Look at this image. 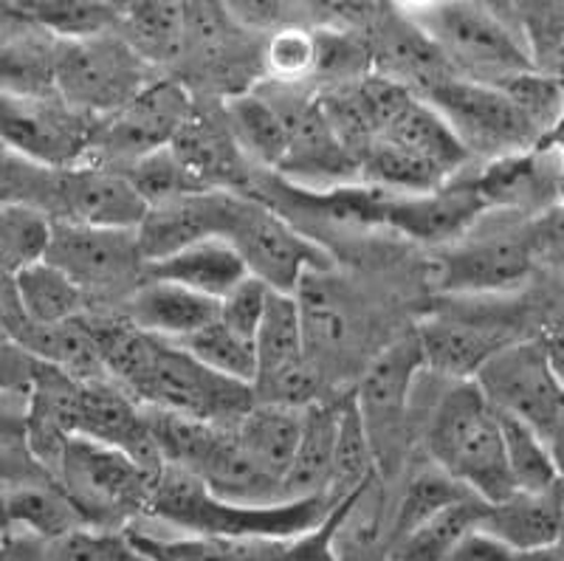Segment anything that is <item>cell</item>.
Wrapping results in <instances>:
<instances>
[{
    "label": "cell",
    "instance_id": "277c9868",
    "mask_svg": "<svg viewBox=\"0 0 564 561\" xmlns=\"http://www.w3.org/2000/svg\"><path fill=\"white\" fill-rule=\"evenodd\" d=\"M128 392L141 407L226 429L235 427L254 407L251 387L212 373L184 347L161 338H153L148 364L130 384Z\"/></svg>",
    "mask_w": 564,
    "mask_h": 561
},
{
    "label": "cell",
    "instance_id": "2e32d148",
    "mask_svg": "<svg viewBox=\"0 0 564 561\" xmlns=\"http://www.w3.org/2000/svg\"><path fill=\"white\" fill-rule=\"evenodd\" d=\"M475 184L486 209L542 215L564 195V159L536 148L502 155L482 166Z\"/></svg>",
    "mask_w": 564,
    "mask_h": 561
},
{
    "label": "cell",
    "instance_id": "6da1fadb",
    "mask_svg": "<svg viewBox=\"0 0 564 561\" xmlns=\"http://www.w3.org/2000/svg\"><path fill=\"white\" fill-rule=\"evenodd\" d=\"M430 463L486 505L511 497L513 483L502 449L500 414L475 381H452L423 429Z\"/></svg>",
    "mask_w": 564,
    "mask_h": 561
},
{
    "label": "cell",
    "instance_id": "f5cc1de1",
    "mask_svg": "<svg viewBox=\"0 0 564 561\" xmlns=\"http://www.w3.org/2000/svg\"><path fill=\"white\" fill-rule=\"evenodd\" d=\"M139 553H141V555H139V561H155L153 555H148V553H144V550H139Z\"/></svg>",
    "mask_w": 564,
    "mask_h": 561
},
{
    "label": "cell",
    "instance_id": "1f68e13d",
    "mask_svg": "<svg viewBox=\"0 0 564 561\" xmlns=\"http://www.w3.org/2000/svg\"><path fill=\"white\" fill-rule=\"evenodd\" d=\"M7 503L12 528L23 530L29 539L40 544L57 542L63 536L88 528L77 505L65 497L54 479H37V483L9 488Z\"/></svg>",
    "mask_w": 564,
    "mask_h": 561
},
{
    "label": "cell",
    "instance_id": "f6af8a7d",
    "mask_svg": "<svg viewBox=\"0 0 564 561\" xmlns=\"http://www.w3.org/2000/svg\"><path fill=\"white\" fill-rule=\"evenodd\" d=\"M40 362L12 336L0 333V396H29Z\"/></svg>",
    "mask_w": 564,
    "mask_h": 561
},
{
    "label": "cell",
    "instance_id": "83f0119b",
    "mask_svg": "<svg viewBox=\"0 0 564 561\" xmlns=\"http://www.w3.org/2000/svg\"><path fill=\"white\" fill-rule=\"evenodd\" d=\"M379 139L417 155L446 179H457L463 173V166L468 164V159H471L466 148L457 141V136L452 133L449 125L443 121V116L426 99H417V96L401 110V116Z\"/></svg>",
    "mask_w": 564,
    "mask_h": 561
},
{
    "label": "cell",
    "instance_id": "30bf717a",
    "mask_svg": "<svg viewBox=\"0 0 564 561\" xmlns=\"http://www.w3.org/2000/svg\"><path fill=\"white\" fill-rule=\"evenodd\" d=\"M421 373H426V367L415 333H410L372 358L352 392V403L365 421L379 474H384L387 463H392L401 452L410 421L412 389Z\"/></svg>",
    "mask_w": 564,
    "mask_h": 561
},
{
    "label": "cell",
    "instance_id": "bcb514c9",
    "mask_svg": "<svg viewBox=\"0 0 564 561\" xmlns=\"http://www.w3.org/2000/svg\"><path fill=\"white\" fill-rule=\"evenodd\" d=\"M446 561H525V555H520L517 550L502 544L500 539L488 533V530L477 528L446 555Z\"/></svg>",
    "mask_w": 564,
    "mask_h": 561
},
{
    "label": "cell",
    "instance_id": "484cf974",
    "mask_svg": "<svg viewBox=\"0 0 564 561\" xmlns=\"http://www.w3.org/2000/svg\"><path fill=\"white\" fill-rule=\"evenodd\" d=\"M23 350L32 353L40 364L54 367V370L65 373L74 381H99L108 378L99 358L97 345L90 338L88 327H85L83 316L79 320L63 322V325H26V322L14 320L12 327L7 331Z\"/></svg>",
    "mask_w": 564,
    "mask_h": 561
},
{
    "label": "cell",
    "instance_id": "ba28073f",
    "mask_svg": "<svg viewBox=\"0 0 564 561\" xmlns=\"http://www.w3.org/2000/svg\"><path fill=\"white\" fill-rule=\"evenodd\" d=\"M423 99L443 116L468 155L494 161L539 144V130L500 85L449 77L432 85Z\"/></svg>",
    "mask_w": 564,
    "mask_h": 561
},
{
    "label": "cell",
    "instance_id": "60d3db41",
    "mask_svg": "<svg viewBox=\"0 0 564 561\" xmlns=\"http://www.w3.org/2000/svg\"><path fill=\"white\" fill-rule=\"evenodd\" d=\"M316 37L314 29L282 26L265 40L263 71L276 85H302L314 79Z\"/></svg>",
    "mask_w": 564,
    "mask_h": 561
},
{
    "label": "cell",
    "instance_id": "ee69618b",
    "mask_svg": "<svg viewBox=\"0 0 564 561\" xmlns=\"http://www.w3.org/2000/svg\"><path fill=\"white\" fill-rule=\"evenodd\" d=\"M271 288H265L263 282L249 277V280L240 282L231 294H226L218 302V320L224 322L229 331L240 333L243 338L254 342L257 331L263 325L265 305H269Z\"/></svg>",
    "mask_w": 564,
    "mask_h": 561
},
{
    "label": "cell",
    "instance_id": "7402d4cb",
    "mask_svg": "<svg viewBox=\"0 0 564 561\" xmlns=\"http://www.w3.org/2000/svg\"><path fill=\"white\" fill-rule=\"evenodd\" d=\"M480 528L520 555L542 553L564 539V488L513 492L500 503L486 505Z\"/></svg>",
    "mask_w": 564,
    "mask_h": 561
},
{
    "label": "cell",
    "instance_id": "4dcf8cb0",
    "mask_svg": "<svg viewBox=\"0 0 564 561\" xmlns=\"http://www.w3.org/2000/svg\"><path fill=\"white\" fill-rule=\"evenodd\" d=\"M12 296L20 320L26 325H63L85 313V291L54 268L52 262H34L12 277Z\"/></svg>",
    "mask_w": 564,
    "mask_h": 561
},
{
    "label": "cell",
    "instance_id": "f546056e",
    "mask_svg": "<svg viewBox=\"0 0 564 561\" xmlns=\"http://www.w3.org/2000/svg\"><path fill=\"white\" fill-rule=\"evenodd\" d=\"M226 130H229L240 155L257 161L260 166L280 170L289 155V130L276 114L274 105L265 99L263 90L235 94L226 103Z\"/></svg>",
    "mask_w": 564,
    "mask_h": 561
},
{
    "label": "cell",
    "instance_id": "c3c4849f",
    "mask_svg": "<svg viewBox=\"0 0 564 561\" xmlns=\"http://www.w3.org/2000/svg\"><path fill=\"white\" fill-rule=\"evenodd\" d=\"M545 443H547V449H551L553 466H556L558 483H562V488H564V412H562V418L556 421V427L551 429V434L545 438Z\"/></svg>",
    "mask_w": 564,
    "mask_h": 561
},
{
    "label": "cell",
    "instance_id": "5b68a950",
    "mask_svg": "<svg viewBox=\"0 0 564 561\" xmlns=\"http://www.w3.org/2000/svg\"><path fill=\"white\" fill-rule=\"evenodd\" d=\"M150 83V65L119 32L57 40V99L70 114L108 119Z\"/></svg>",
    "mask_w": 564,
    "mask_h": 561
},
{
    "label": "cell",
    "instance_id": "ffe728a7",
    "mask_svg": "<svg viewBox=\"0 0 564 561\" xmlns=\"http://www.w3.org/2000/svg\"><path fill=\"white\" fill-rule=\"evenodd\" d=\"M218 316V302L164 280H144L124 296V320L161 342H184Z\"/></svg>",
    "mask_w": 564,
    "mask_h": 561
},
{
    "label": "cell",
    "instance_id": "9a60e30c",
    "mask_svg": "<svg viewBox=\"0 0 564 561\" xmlns=\"http://www.w3.org/2000/svg\"><path fill=\"white\" fill-rule=\"evenodd\" d=\"M77 438L119 449L153 479H159L164 472V460L150 434L144 407L128 389L110 384L108 378L83 384Z\"/></svg>",
    "mask_w": 564,
    "mask_h": 561
},
{
    "label": "cell",
    "instance_id": "52a82bcc",
    "mask_svg": "<svg viewBox=\"0 0 564 561\" xmlns=\"http://www.w3.org/2000/svg\"><path fill=\"white\" fill-rule=\"evenodd\" d=\"M224 240L235 246L249 277L280 294H296L305 277L325 274L330 268L322 246L296 231L280 212L246 195H231Z\"/></svg>",
    "mask_w": 564,
    "mask_h": 561
},
{
    "label": "cell",
    "instance_id": "d590c367",
    "mask_svg": "<svg viewBox=\"0 0 564 561\" xmlns=\"http://www.w3.org/2000/svg\"><path fill=\"white\" fill-rule=\"evenodd\" d=\"M52 224L45 212L26 204L0 206V277L12 280L18 271L45 260Z\"/></svg>",
    "mask_w": 564,
    "mask_h": 561
},
{
    "label": "cell",
    "instance_id": "ac0fdd59",
    "mask_svg": "<svg viewBox=\"0 0 564 561\" xmlns=\"http://www.w3.org/2000/svg\"><path fill=\"white\" fill-rule=\"evenodd\" d=\"M79 398H83V381H74L65 373L40 364L26 396L23 434L34 463L48 477L57 472L63 449L68 446L70 438H77Z\"/></svg>",
    "mask_w": 564,
    "mask_h": 561
},
{
    "label": "cell",
    "instance_id": "f35d334b",
    "mask_svg": "<svg viewBox=\"0 0 564 561\" xmlns=\"http://www.w3.org/2000/svg\"><path fill=\"white\" fill-rule=\"evenodd\" d=\"M463 497H475V494H468L460 483H455L449 474L441 472L432 463L426 468H421V472H415L410 477V483L404 485L395 514H392L390 542L406 536L417 525H423L426 519H432L435 514H441L443 508H449V505H455Z\"/></svg>",
    "mask_w": 564,
    "mask_h": 561
},
{
    "label": "cell",
    "instance_id": "816d5d0a",
    "mask_svg": "<svg viewBox=\"0 0 564 561\" xmlns=\"http://www.w3.org/2000/svg\"><path fill=\"white\" fill-rule=\"evenodd\" d=\"M525 561H564V539L558 544H553V548L542 550V553L525 555Z\"/></svg>",
    "mask_w": 564,
    "mask_h": 561
},
{
    "label": "cell",
    "instance_id": "b9f144b4",
    "mask_svg": "<svg viewBox=\"0 0 564 561\" xmlns=\"http://www.w3.org/2000/svg\"><path fill=\"white\" fill-rule=\"evenodd\" d=\"M139 548L130 536L113 530L83 528L57 542L40 544L37 561H139Z\"/></svg>",
    "mask_w": 564,
    "mask_h": 561
},
{
    "label": "cell",
    "instance_id": "5bb4252c",
    "mask_svg": "<svg viewBox=\"0 0 564 561\" xmlns=\"http://www.w3.org/2000/svg\"><path fill=\"white\" fill-rule=\"evenodd\" d=\"M90 133L83 116L63 103H26L0 94V141L45 166H79L88 155Z\"/></svg>",
    "mask_w": 564,
    "mask_h": 561
},
{
    "label": "cell",
    "instance_id": "8992f818",
    "mask_svg": "<svg viewBox=\"0 0 564 561\" xmlns=\"http://www.w3.org/2000/svg\"><path fill=\"white\" fill-rule=\"evenodd\" d=\"M52 479L77 505L88 528L97 530H108L148 510L155 485L128 454L88 438H70Z\"/></svg>",
    "mask_w": 564,
    "mask_h": 561
},
{
    "label": "cell",
    "instance_id": "4316f807",
    "mask_svg": "<svg viewBox=\"0 0 564 561\" xmlns=\"http://www.w3.org/2000/svg\"><path fill=\"white\" fill-rule=\"evenodd\" d=\"M341 403V401H339ZM339 403H311L305 407V423L296 457L289 474L282 479V499L300 503L311 497H327L330 485V466H334L336 421H339Z\"/></svg>",
    "mask_w": 564,
    "mask_h": 561
},
{
    "label": "cell",
    "instance_id": "7c38bea8",
    "mask_svg": "<svg viewBox=\"0 0 564 561\" xmlns=\"http://www.w3.org/2000/svg\"><path fill=\"white\" fill-rule=\"evenodd\" d=\"M45 262L59 268L65 277L88 294L122 291L128 294L144 280V257L135 229H97L68 220H54Z\"/></svg>",
    "mask_w": 564,
    "mask_h": 561
},
{
    "label": "cell",
    "instance_id": "f1b7e54d",
    "mask_svg": "<svg viewBox=\"0 0 564 561\" xmlns=\"http://www.w3.org/2000/svg\"><path fill=\"white\" fill-rule=\"evenodd\" d=\"M116 32L150 68L173 63L186 52V7L167 0L124 3Z\"/></svg>",
    "mask_w": 564,
    "mask_h": 561
},
{
    "label": "cell",
    "instance_id": "603a6c76",
    "mask_svg": "<svg viewBox=\"0 0 564 561\" xmlns=\"http://www.w3.org/2000/svg\"><path fill=\"white\" fill-rule=\"evenodd\" d=\"M148 280H164L184 285L206 300L220 302L231 294L243 280H249V268L240 260L229 240L224 237H206V240L193 242L175 255L164 257L159 262H150L144 268Z\"/></svg>",
    "mask_w": 564,
    "mask_h": 561
},
{
    "label": "cell",
    "instance_id": "681fc988",
    "mask_svg": "<svg viewBox=\"0 0 564 561\" xmlns=\"http://www.w3.org/2000/svg\"><path fill=\"white\" fill-rule=\"evenodd\" d=\"M40 542L29 539V542H3L0 544V561H37Z\"/></svg>",
    "mask_w": 564,
    "mask_h": 561
},
{
    "label": "cell",
    "instance_id": "f907efd6",
    "mask_svg": "<svg viewBox=\"0 0 564 561\" xmlns=\"http://www.w3.org/2000/svg\"><path fill=\"white\" fill-rule=\"evenodd\" d=\"M14 533L12 528V517H9V503H7V492L0 488V544L9 542Z\"/></svg>",
    "mask_w": 564,
    "mask_h": 561
},
{
    "label": "cell",
    "instance_id": "7dc6e473",
    "mask_svg": "<svg viewBox=\"0 0 564 561\" xmlns=\"http://www.w3.org/2000/svg\"><path fill=\"white\" fill-rule=\"evenodd\" d=\"M539 342H542V350H545L553 376H556L558 384L564 387V316L553 322L551 331L539 338Z\"/></svg>",
    "mask_w": 564,
    "mask_h": 561
},
{
    "label": "cell",
    "instance_id": "4fadbf2b",
    "mask_svg": "<svg viewBox=\"0 0 564 561\" xmlns=\"http://www.w3.org/2000/svg\"><path fill=\"white\" fill-rule=\"evenodd\" d=\"M193 116V96L184 85L175 79H155L119 114L102 119V130L90 133L88 153L133 166L144 155L170 148Z\"/></svg>",
    "mask_w": 564,
    "mask_h": 561
},
{
    "label": "cell",
    "instance_id": "d4e9b609",
    "mask_svg": "<svg viewBox=\"0 0 564 561\" xmlns=\"http://www.w3.org/2000/svg\"><path fill=\"white\" fill-rule=\"evenodd\" d=\"M0 94L26 103L57 99V40L29 26L12 37H0Z\"/></svg>",
    "mask_w": 564,
    "mask_h": 561
},
{
    "label": "cell",
    "instance_id": "e0dca14e",
    "mask_svg": "<svg viewBox=\"0 0 564 561\" xmlns=\"http://www.w3.org/2000/svg\"><path fill=\"white\" fill-rule=\"evenodd\" d=\"M231 195L235 192L229 190H209L150 206L135 229L144 262L150 266V262L164 260L206 237H224Z\"/></svg>",
    "mask_w": 564,
    "mask_h": 561
},
{
    "label": "cell",
    "instance_id": "d6a6232c",
    "mask_svg": "<svg viewBox=\"0 0 564 561\" xmlns=\"http://www.w3.org/2000/svg\"><path fill=\"white\" fill-rule=\"evenodd\" d=\"M486 517V503L477 497H463L443 508L432 519L417 525L406 536L390 542L387 561H446V555L477 530Z\"/></svg>",
    "mask_w": 564,
    "mask_h": 561
},
{
    "label": "cell",
    "instance_id": "836d02e7",
    "mask_svg": "<svg viewBox=\"0 0 564 561\" xmlns=\"http://www.w3.org/2000/svg\"><path fill=\"white\" fill-rule=\"evenodd\" d=\"M379 468H376V454L367 438L365 421L359 409L352 403V396L339 403V421H336V443H334V466H330V485L327 497L339 503L359 492L365 485L376 483Z\"/></svg>",
    "mask_w": 564,
    "mask_h": 561
},
{
    "label": "cell",
    "instance_id": "8fae6325",
    "mask_svg": "<svg viewBox=\"0 0 564 561\" xmlns=\"http://www.w3.org/2000/svg\"><path fill=\"white\" fill-rule=\"evenodd\" d=\"M475 384L497 412L528 423L542 438L564 412V387L553 376L542 342H508L482 364Z\"/></svg>",
    "mask_w": 564,
    "mask_h": 561
},
{
    "label": "cell",
    "instance_id": "7bdbcfd3",
    "mask_svg": "<svg viewBox=\"0 0 564 561\" xmlns=\"http://www.w3.org/2000/svg\"><path fill=\"white\" fill-rule=\"evenodd\" d=\"M316 68L314 77L334 79L336 88L359 83L370 74V52L350 34L339 29H314Z\"/></svg>",
    "mask_w": 564,
    "mask_h": 561
},
{
    "label": "cell",
    "instance_id": "44dd1931",
    "mask_svg": "<svg viewBox=\"0 0 564 561\" xmlns=\"http://www.w3.org/2000/svg\"><path fill=\"white\" fill-rule=\"evenodd\" d=\"M423 367L446 381H475L482 364L506 347L497 331L460 320V316H430L415 327Z\"/></svg>",
    "mask_w": 564,
    "mask_h": 561
},
{
    "label": "cell",
    "instance_id": "7a4b0ae2",
    "mask_svg": "<svg viewBox=\"0 0 564 561\" xmlns=\"http://www.w3.org/2000/svg\"><path fill=\"white\" fill-rule=\"evenodd\" d=\"M339 503L311 497L300 503L246 508L215 499L195 474L164 466L150 494L148 514L181 528L186 536H220V539H296L319 528Z\"/></svg>",
    "mask_w": 564,
    "mask_h": 561
},
{
    "label": "cell",
    "instance_id": "3957f363",
    "mask_svg": "<svg viewBox=\"0 0 564 561\" xmlns=\"http://www.w3.org/2000/svg\"><path fill=\"white\" fill-rule=\"evenodd\" d=\"M404 18L435 45L457 77L506 85L536 71L531 40L482 3H423Z\"/></svg>",
    "mask_w": 564,
    "mask_h": 561
},
{
    "label": "cell",
    "instance_id": "db71d44e",
    "mask_svg": "<svg viewBox=\"0 0 564 561\" xmlns=\"http://www.w3.org/2000/svg\"><path fill=\"white\" fill-rule=\"evenodd\" d=\"M0 14H3V12H0Z\"/></svg>",
    "mask_w": 564,
    "mask_h": 561
},
{
    "label": "cell",
    "instance_id": "8d00e7d4",
    "mask_svg": "<svg viewBox=\"0 0 564 561\" xmlns=\"http://www.w3.org/2000/svg\"><path fill=\"white\" fill-rule=\"evenodd\" d=\"M500 429L513 492H547V488L562 485L556 466H553L551 449H547L542 434L533 432L528 423L517 421V418H508V414H500Z\"/></svg>",
    "mask_w": 564,
    "mask_h": 561
},
{
    "label": "cell",
    "instance_id": "d6986e66",
    "mask_svg": "<svg viewBox=\"0 0 564 561\" xmlns=\"http://www.w3.org/2000/svg\"><path fill=\"white\" fill-rule=\"evenodd\" d=\"M59 206L63 220L97 229H139L148 215V204L141 201L124 173L105 166H70L59 184Z\"/></svg>",
    "mask_w": 564,
    "mask_h": 561
},
{
    "label": "cell",
    "instance_id": "9c48e42d",
    "mask_svg": "<svg viewBox=\"0 0 564 561\" xmlns=\"http://www.w3.org/2000/svg\"><path fill=\"white\" fill-rule=\"evenodd\" d=\"M533 260L531 229L477 231L475 226L437 251L430 277L443 294H500L528 280Z\"/></svg>",
    "mask_w": 564,
    "mask_h": 561
},
{
    "label": "cell",
    "instance_id": "cb8c5ba5",
    "mask_svg": "<svg viewBox=\"0 0 564 561\" xmlns=\"http://www.w3.org/2000/svg\"><path fill=\"white\" fill-rule=\"evenodd\" d=\"M302 423H305V409L254 403L231 427V434H235L240 452L260 472L269 474L271 479L282 485L296 457V449H300Z\"/></svg>",
    "mask_w": 564,
    "mask_h": 561
},
{
    "label": "cell",
    "instance_id": "74e56055",
    "mask_svg": "<svg viewBox=\"0 0 564 561\" xmlns=\"http://www.w3.org/2000/svg\"><path fill=\"white\" fill-rule=\"evenodd\" d=\"M178 347H184L195 362H200L204 367H209L212 373H218V376L231 378V381H238V384H246V387L254 384V376H257L254 342L243 338L240 333L229 331L218 316H215L206 327H200L198 333H193L189 338L178 342Z\"/></svg>",
    "mask_w": 564,
    "mask_h": 561
},
{
    "label": "cell",
    "instance_id": "e575fe53",
    "mask_svg": "<svg viewBox=\"0 0 564 561\" xmlns=\"http://www.w3.org/2000/svg\"><path fill=\"white\" fill-rule=\"evenodd\" d=\"M119 9L122 7L116 3L94 0H34L14 7V14L26 20L29 26L52 34L54 40H88L116 32Z\"/></svg>",
    "mask_w": 564,
    "mask_h": 561
},
{
    "label": "cell",
    "instance_id": "ab89813d",
    "mask_svg": "<svg viewBox=\"0 0 564 561\" xmlns=\"http://www.w3.org/2000/svg\"><path fill=\"white\" fill-rule=\"evenodd\" d=\"M124 179L133 184V190L139 192L141 201L148 204V209L150 206H159V204H167V201L173 198H181V195L204 192L198 184H195V179L189 175L184 161L178 159L173 144H170V148L155 150V153L135 161L133 166L124 170Z\"/></svg>",
    "mask_w": 564,
    "mask_h": 561
}]
</instances>
